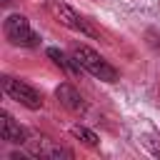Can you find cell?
Wrapping results in <instances>:
<instances>
[{"label":"cell","instance_id":"3957f363","mask_svg":"<svg viewBox=\"0 0 160 160\" xmlns=\"http://www.w3.org/2000/svg\"><path fill=\"white\" fill-rule=\"evenodd\" d=\"M0 85H2V92H5L10 100L25 105L28 110H40V108H42V95H40L32 85H28V82H22V80H15V78H10V75H2V78H0Z\"/></svg>","mask_w":160,"mask_h":160},{"label":"cell","instance_id":"8992f818","mask_svg":"<svg viewBox=\"0 0 160 160\" xmlns=\"http://www.w3.org/2000/svg\"><path fill=\"white\" fill-rule=\"evenodd\" d=\"M0 138L8 140V142H12V145L30 142V140H28V130H25L22 125H18V122L12 120V115L5 112V110L0 112Z\"/></svg>","mask_w":160,"mask_h":160},{"label":"cell","instance_id":"ba28073f","mask_svg":"<svg viewBox=\"0 0 160 160\" xmlns=\"http://www.w3.org/2000/svg\"><path fill=\"white\" fill-rule=\"evenodd\" d=\"M48 58H50L58 68H62L65 72H78V70H82L72 58H68V55H65V52H60L58 48H48Z\"/></svg>","mask_w":160,"mask_h":160},{"label":"cell","instance_id":"277c9868","mask_svg":"<svg viewBox=\"0 0 160 160\" xmlns=\"http://www.w3.org/2000/svg\"><path fill=\"white\" fill-rule=\"evenodd\" d=\"M45 5H48V12H50V15H52L60 25H65V28H70V30L80 32V35L98 38V32L88 25V20H82V18H80V12H78V10H72L68 2H60V0H48Z\"/></svg>","mask_w":160,"mask_h":160},{"label":"cell","instance_id":"7a4b0ae2","mask_svg":"<svg viewBox=\"0 0 160 160\" xmlns=\"http://www.w3.org/2000/svg\"><path fill=\"white\" fill-rule=\"evenodd\" d=\"M2 32H5V40H8L10 45H18V48H35V45L40 42V35L30 28L28 18L20 15V12L5 18Z\"/></svg>","mask_w":160,"mask_h":160},{"label":"cell","instance_id":"9c48e42d","mask_svg":"<svg viewBox=\"0 0 160 160\" xmlns=\"http://www.w3.org/2000/svg\"><path fill=\"white\" fill-rule=\"evenodd\" d=\"M70 132H72V138H78V140H80V142H85L88 148H98V142H100V138H98L92 130L82 128V125H72V128H70Z\"/></svg>","mask_w":160,"mask_h":160},{"label":"cell","instance_id":"52a82bcc","mask_svg":"<svg viewBox=\"0 0 160 160\" xmlns=\"http://www.w3.org/2000/svg\"><path fill=\"white\" fill-rule=\"evenodd\" d=\"M55 98H58V102H60L65 110H70V112H82V110H85V100H82V95H80L70 82L58 85Z\"/></svg>","mask_w":160,"mask_h":160},{"label":"cell","instance_id":"6da1fadb","mask_svg":"<svg viewBox=\"0 0 160 160\" xmlns=\"http://www.w3.org/2000/svg\"><path fill=\"white\" fill-rule=\"evenodd\" d=\"M72 60H75L82 70H88L92 78H98V80H105V82H115V80H118V70H115L100 52H95V50L88 48V45L72 48Z\"/></svg>","mask_w":160,"mask_h":160},{"label":"cell","instance_id":"5b68a950","mask_svg":"<svg viewBox=\"0 0 160 160\" xmlns=\"http://www.w3.org/2000/svg\"><path fill=\"white\" fill-rule=\"evenodd\" d=\"M30 152L38 155V158H45V160H60V158H68V160H70V158H72V152H70L68 148L52 142L50 138H38V140H32V142H30Z\"/></svg>","mask_w":160,"mask_h":160}]
</instances>
